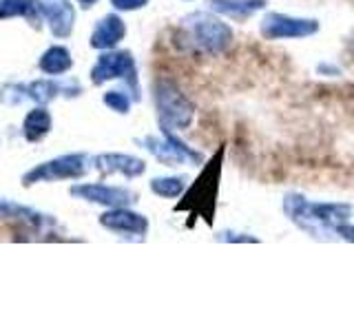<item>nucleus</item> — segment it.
<instances>
[{"instance_id": "obj_1", "label": "nucleus", "mask_w": 354, "mask_h": 332, "mask_svg": "<svg viewBox=\"0 0 354 332\" xmlns=\"http://www.w3.org/2000/svg\"><path fill=\"white\" fill-rule=\"evenodd\" d=\"M232 42H235L232 27L224 20V16L210 9L186 14L173 33V44L177 51L188 55H206V58L224 55L232 47Z\"/></svg>"}, {"instance_id": "obj_2", "label": "nucleus", "mask_w": 354, "mask_h": 332, "mask_svg": "<svg viewBox=\"0 0 354 332\" xmlns=\"http://www.w3.org/2000/svg\"><path fill=\"white\" fill-rule=\"evenodd\" d=\"M281 208L288 221L319 241L335 239L337 224L354 215V208L348 202H313L301 193H286Z\"/></svg>"}, {"instance_id": "obj_3", "label": "nucleus", "mask_w": 354, "mask_h": 332, "mask_svg": "<svg viewBox=\"0 0 354 332\" xmlns=\"http://www.w3.org/2000/svg\"><path fill=\"white\" fill-rule=\"evenodd\" d=\"M153 100L158 109L160 127L171 131H186L195 122L197 107L188 98L180 84L171 77H160L153 86Z\"/></svg>"}, {"instance_id": "obj_4", "label": "nucleus", "mask_w": 354, "mask_h": 332, "mask_svg": "<svg viewBox=\"0 0 354 332\" xmlns=\"http://www.w3.org/2000/svg\"><path fill=\"white\" fill-rule=\"evenodd\" d=\"M321 31V22L317 18H299L281 11H266L259 20V36L268 42L279 40H306Z\"/></svg>"}, {"instance_id": "obj_5", "label": "nucleus", "mask_w": 354, "mask_h": 332, "mask_svg": "<svg viewBox=\"0 0 354 332\" xmlns=\"http://www.w3.org/2000/svg\"><path fill=\"white\" fill-rule=\"evenodd\" d=\"M140 144L153 155L155 160H160L166 166H182V164L202 166L204 164V155L197 149L188 147V144L182 138H177L175 131H171V129H162V138L160 136L142 138Z\"/></svg>"}, {"instance_id": "obj_6", "label": "nucleus", "mask_w": 354, "mask_h": 332, "mask_svg": "<svg viewBox=\"0 0 354 332\" xmlns=\"http://www.w3.org/2000/svg\"><path fill=\"white\" fill-rule=\"evenodd\" d=\"M122 77L133 91V100H140V82H138V66L133 60L131 51H113L109 49L97 58V62L91 69V80L93 84H104L109 80Z\"/></svg>"}, {"instance_id": "obj_7", "label": "nucleus", "mask_w": 354, "mask_h": 332, "mask_svg": "<svg viewBox=\"0 0 354 332\" xmlns=\"http://www.w3.org/2000/svg\"><path fill=\"white\" fill-rule=\"evenodd\" d=\"M86 155L84 153H71L62 155L58 160L44 162L38 169H33L25 175L22 184L31 186L36 182H53V180H77L86 173Z\"/></svg>"}, {"instance_id": "obj_8", "label": "nucleus", "mask_w": 354, "mask_h": 332, "mask_svg": "<svg viewBox=\"0 0 354 332\" xmlns=\"http://www.w3.org/2000/svg\"><path fill=\"white\" fill-rule=\"evenodd\" d=\"M100 224L106 230H113V232H120V235L136 237V239H144L149 232V219L136 213V210H131L129 206L109 208L106 213L100 217Z\"/></svg>"}, {"instance_id": "obj_9", "label": "nucleus", "mask_w": 354, "mask_h": 332, "mask_svg": "<svg viewBox=\"0 0 354 332\" xmlns=\"http://www.w3.org/2000/svg\"><path fill=\"white\" fill-rule=\"evenodd\" d=\"M71 195L86 199V202H93V204H102L106 208L131 206L136 202V195H133L129 188L109 186V184H80L71 188Z\"/></svg>"}, {"instance_id": "obj_10", "label": "nucleus", "mask_w": 354, "mask_h": 332, "mask_svg": "<svg viewBox=\"0 0 354 332\" xmlns=\"http://www.w3.org/2000/svg\"><path fill=\"white\" fill-rule=\"evenodd\" d=\"M38 9L42 11V16L49 20L53 36H58V38L71 36L75 11L69 0H38Z\"/></svg>"}, {"instance_id": "obj_11", "label": "nucleus", "mask_w": 354, "mask_h": 332, "mask_svg": "<svg viewBox=\"0 0 354 332\" xmlns=\"http://www.w3.org/2000/svg\"><path fill=\"white\" fill-rule=\"evenodd\" d=\"M93 166L102 173V175H113L120 173L133 180V177H140L147 171V162L140 158H133V155L127 153H102L93 158Z\"/></svg>"}, {"instance_id": "obj_12", "label": "nucleus", "mask_w": 354, "mask_h": 332, "mask_svg": "<svg viewBox=\"0 0 354 332\" xmlns=\"http://www.w3.org/2000/svg\"><path fill=\"white\" fill-rule=\"evenodd\" d=\"M268 7V0H208V9L235 22H246Z\"/></svg>"}, {"instance_id": "obj_13", "label": "nucleus", "mask_w": 354, "mask_h": 332, "mask_svg": "<svg viewBox=\"0 0 354 332\" xmlns=\"http://www.w3.org/2000/svg\"><path fill=\"white\" fill-rule=\"evenodd\" d=\"M127 36V25L118 14H109L97 22L91 33V47L100 51H109L118 47Z\"/></svg>"}, {"instance_id": "obj_14", "label": "nucleus", "mask_w": 354, "mask_h": 332, "mask_svg": "<svg viewBox=\"0 0 354 332\" xmlns=\"http://www.w3.org/2000/svg\"><path fill=\"white\" fill-rule=\"evenodd\" d=\"M71 53L66 51L64 47H51L47 49V53L40 58V69L44 73H51V75H60V73H66L71 69Z\"/></svg>"}, {"instance_id": "obj_15", "label": "nucleus", "mask_w": 354, "mask_h": 332, "mask_svg": "<svg viewBox=\"0 0 354 332\" xmlns=\"http://www.w3.org/2000/svg\"><path fill=\"white\" fill-rule=\"evenodd\" d=\"M22 129H25V138L29 142L42 140L49 133V129H51V116H49V111L47 109L31 111V113L25 118V124H22Z\"/></svg>"}, {"instance_id": "obj_16", "label": "nucleus", "mask_w": 354, "mask_h": 332, "mask_svg": "<svg viewBox=\"0 0 354 332\" xmlns=\"http://www.w3.org/2000/svg\"><path fill=\"white\" fill-rule=\"evenodd\" d=\"M151 191L164 199H177L186 191V180L180 175L155 177V180H151Z\"/></svg>"}, {"instance_id": "obj_17", "label": "nucleus", "mask_w": 354, "mask_h": 332, "mask_svg": "<svg viewBox=\"0 0 354 332\" xmlns=\"http://www.w3.org/2000/svg\"><path fill=\"white\" fill-rule=\"evenodd\" d=\"M38 0H0V18L7 16H27L33 18Z\"/></svg>"}, {"instance_id": "obj_18", "label": "nucleus", "mask_w": 354, "mask_h": 332, "mask_svg": "<svg viewBox=\"0 0 354 332\" xmlns=\"http://www.w3.org/2000/svg\"><path fill=\"white\" fill-rule=\"evenodd\" d=\"M102 100L111 111H115V113H120V116H127L131 111V98L122 91H106Z\"/></svg>"}, {"instance_id": "obj_19", "label": "nucleus", "mask_w": 354, "mask_h": 332, "mask_svg": "<svg viewBox=\"0 0 354 332\" xmlns=\"http://www.w3.org/2000/svg\"><path fill=\"white\" fill-rule=\"evenodd\" d=\"M29 91H31V98L33 100H38V102H49V100H53L55 95H58L60 89L55 86L53 82H36V84H31L29 86Z\"/></svg>"}, {"instance_id": "obj_20", "label": "nucleus", "mask_w": 354, "mask_h": 332, "mask_svg": "<svg viewBox=\"0 0 354 332\" xmlns=\"http://www.w3.org/2000/svg\"><path fill=\"white\" fill-rule=\"evenodd\" d=\"M215 239L221 243H259V237L248 235V232H237V230H219L215 232Z\"/></svg>"}, {"instance_id": "obj_21", "label": "nucleus", "mask_w": 354, "mask_h": 332, "mask_svg": "<svg viewBox=\"0 0 354 332\" xmlns=\"http://www.w3.org/2000/svg\"><path fill=\"white\" fill-rule=\"evenodd\" d=\"M111 5H113L118 11H138V9L147 7L149 0H111Z\"/></svg>"}, {"instance_id": "obj_22", "label": "nucleus", "mask_w": 354, "mask_h": 332, "mask_svg": "<svg viewBox=\"0 0 354 332\" xmlns=\"http://www.w3.org/2000/svg\"><path fill=\"white\" fill-rule=\"evenodd\" d=\"M335 232H337V239H343V241L354 243V224H350V219H348V221H341V224H337Z\"/></svg>"}, {"instance_id": "obj_23", "label": "nucleus", "mask_w": 354, "mask_h": 332, "mask_svg": "<svg viewBox=\"0 0 354 332\" xmlns=\"http://www.w3.org/2000/svg\"><path fill=\"white\" fill-rule=\"evenodd\" d=\"M317 73L319 75H326V77H339L343 71H341V66L332 64V62H319L317 64Z\"/></svg>"}, {"instance_id": "obj_24", "label": "nucleus", "mask_w": 354, "mask_h": 332, "mask_svg": "<svg viewBox=\"0 0 354 332\" xmlns=\"http://www.w3.org/2000/svg\"><path fill=\"white\" fill-rule=\"evenodd\" d=\"M77 3H80L82 7H93V5L97 3V0H77Z\"/></svg>"}]
</instances>
